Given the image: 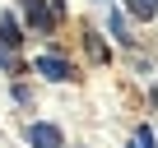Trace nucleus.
Masks as SVG:
<instances>
[{
  "instance_id": "6",
  "label": "nucleus",
  "mask_w": 158,
  "mask_h": 148,
  "mask_svg": "<svg viewBox=\"0 0 158 148\" xmlns=\"http://www.w3.org/2000/svg\"><path fill=\"white\" fill-rule=\"evenodd\" d=\"M107 28L116 33V42H130V37H126V19H121V14H112V19H107Z\"/></svg>"
},
{
  "instance_id": "2",
  "label": "nucleus",
  "mask_w": 158,
  "mask_h": 148,
  "mask_svg": "<svg viewBox=\"0 0 158 148\" xmlns=\"http://www.w3.org/2000/svg\"><path fill=\"white\" fill-rule=\"evenodd\" d=\"M37 74L51 79V84H70V79H74L70 60H60V56H37Z\"/></svg>"
},
{
  "instance_id": "1",
  "label": "nucleus",
  "mask_w": 158,
  "mask_h": 148,
  "mask_svg": "<svg viewBox=\"0 0 158 148\" xmlns=\"http://www.w3.org/2000/svg\"><path fill=\"white\" fill-rule=\"evenodd\" d=\"M23 14H28V23H33L37 33H51V28H56V19H60V14L47 5V0H23Z\"/></svg>"
},
{
  "instance_id": "4",
  "label": "nucleus",
  "mask_w": 158,
  "mask_h": 148,
  "mask_svg": "<svg viewBox=\"0 0 158 148\" xmlns=\"http://www.w3.org/2000/svg\"><path fill=\"white\" fill-rule=\"evenodd\" d=\"M0 42H10V46H19L23 37H19V23H14V14H5L0 19Z\"/></svg>"
},
{
  "instance_id": "7",
  "label": "nucleus",
  "mask_w": 158,
  "mask_h": 148,
  "mask_svg": "<svg viewBox=\"0 0 158 148\" xmlns=\"http://www.w3.org/2000/svg\"><path fill=\"white\" fill-rule=\"evenodd\" d=\"M135 143H139V148H153V130L139 125V130H135Z\"/></svg>"
},
{
  "instance_id": "5",
  "label": "nucleus",
  "mask_w": 158,
  "mask_h": 148,
  "mask_svg": "<svg viewBox=\"0 0 158 148\" xmlns=\"http://www.w3.org/2000/svg\"><path fill=\"white\" fill-rule=\"evenodd\" d=\"M126 5H130L135 19H153V14H158V0H126Z\"/></svg>"
},
{
  "instance_id": "3",
  "label": "nucleus",
  "mask_w": 158,
  "mask_h": 148,
  "mask_svg": "<svg viewBox=\"0 0 158 148\" xmlns=\"http://www.w3.org/2000/svg\"><path fill=\"white\" fill-rule=\"evenodd\" d=\"M28 143H33V148H65V139H60V130H56V125H47V120H37V125H28Z\"/></svg>"
}]
</instances>
